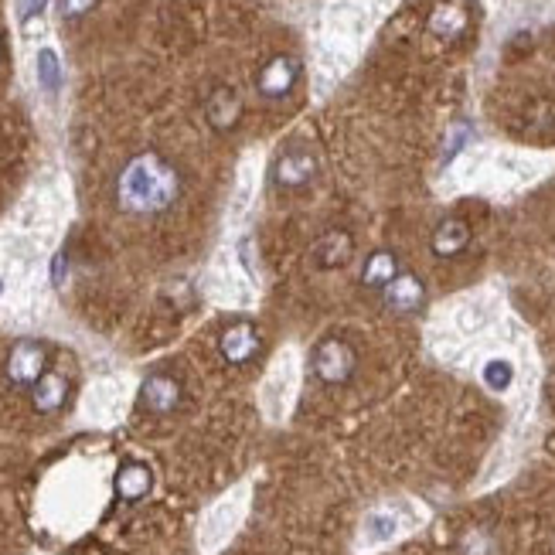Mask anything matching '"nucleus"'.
Returning <instances> with one entry per match:
<instances>
[{
  "mask_svg": "<svg viewBox=\"0 0 555 555\" xmlns=\"http://www.w3.org/2000/svg\"><path fill=\"white\" fill-rule=\"evenodd\" d=\"M69 399V378L58 372H45L31 389V402H35L38 412H58Z\"/></svg>",
  "mask_w": 555,
  "mask_h": 555,
  "instance_id": "13",
  "label": "nucleus"
},
{
  "mask_svg": "<svg viewBox=\"0 0 555 555\" xmlns=\"http://www.w3.org/2000/svg\"><path fill=\"white\" fill-rule=\"evenodd\" d=\"M96 4L99 0H62V14L65 18H82V14H89Z\"/></svg>",
  "mask_w": 555,
  "mask_h": 555,
  "instance_id": "20",
  "label": "nucleus"
},
{
  "mask_svg": "<svg viewBox=\"0 0 555 555\" xmlns=\"http://www.w3.org/2000/svg\"><path fill=\"white\" fill-rule=\"evenodd\" d=\"M38 82L45 92H55L62 89V65H58V55L52 52V48H41L38 52Z\"/></svg>",
  "mask_w": 555,
  "mask_h": 555,
  "instance_id": "16",
  "label": "nucleus"
},
{
  "mask_svg": "<svg viewBox=\"0 0 555 555\" xmlns=\"http://www.w3.org/2000/svg\"><path fill=\"white\" fill-rule=\"evenodd\" d=\"M218 348L229 365H246V361L259 351V331L249 321H235L232 327H225L222 338H218Z\"/></svg>",
  "mask_w": 555,
  "mask_h": 555,
  "instance_id": "7",
  "label": "nucleus"
},
{
  "mask_svg": "<svg viewBox=\"0 0 555 555\" xmlns=\"http://www.w3.org/2000/svg\"><path fill=\"white\" fill-rule=\"evenodd\" d=\"M0 290H4V280H0Z\"/></svg>",
  "mask_w": 555,
  "mask_h": 555,
  "instance_id": "23",
  "label": "nucleus"
},
{
  "mask_svg": "<svg viewBox=\"0 0 555 555\" xmlns=\"http://www.w3.org/2000/svg\"><path fill=\"white\" fill-rule=\"evenodd\" d=\"M467 24H470L467 7L460 4V0H447V4H436L433 7V14H430V21H426V28H430V35H436V38L453 41V38L464 35Z\"/></svg>",
  "mask_w": 555,
  "mask_h": 555,
  "instance_id": "8",
  "label": "nucleus"
},
{
  "mask_svg": "<svg viewBox=\"0 0 555 555\" xmlns=\"http://www.w3.org/2000/svg\"><path fill=\"white\" fill-rule=\"evenodd\" d=\"M65 280V252H58V256L52 259V283L55 287H62Z\"/></svg>",
  "mask_w": 555,
  "mask_h": 555,
  "instance_id": "22",
  "label": "nucleus"
},
{
  "mask_svg": "<svg viewBox=\"0 0 555 555\" xmlns=\"http://www.w3.org/2000/svg\"><path fill=\"white\" fill-rule=\"evenodd\" d=\"M382 293H385V307L395 310V314H419L423 304H426L423 280L412 276V273H399Z\"/></svg>",
  "mask_w": 555,
  "mask_h": 555,
  "instance_id": "6",
  "label": "nucleus"
},
{
  "mask_svg": "<svg viewBox=\"0 0 555 555\" xmlns=\"http://www.w3.org/2000/svg\"><path fill=\"white\" fill-rule=\"evenodd\" d=\"M467 137H470V126H467V123H457V126H453L450 137H447V147H443V164H450L453 157H457L460 150H464Z\"/></svg>",
  "mask_w": 555,
  "mask_h": 555,
  "instance_id": "18",
  "label": "nucleus"
},
{
  "mask_svg": "<svg viewBox=\"0 0 555 555\" xmlns=\"http://www.w3.org/2000/svg\"><path fill=\"white\" fill-rule=\"evenodd\" d=\"M467 242H470V229H467L464 218H443L433 232V252L440 259L460 256V252L467 249Z\"/></svg>",
  "mask_w": 555,
  "mask_h": 555,
  "instance_id": "11",
  "label": "nucleus"
},
{
  "mask_svg": "<svg viewBox=\"0 0 555 555\" xmlns=\"http://www.w3.org/2000/svg\"><path fill=\"white\" fill-rule=\"evenodd\" d=\"M351 252H355V242H351V235L341 232V229H331V232H324L321 242L314 246V259H317V266L334 269V266L348 263Z\"/></svg>",
  "mask_w": 555,
  "mask_h": 555,
  "instance_id": "14",
  "label": "nucleus"
},
{
  "mask_svg": "<svg viewBox=\"0 0 555 555\" xmlns=\"http://www.w3.org/2000/svg\"><path fill=\"white\" fill-rule=\"evenodd\" d=\"M358 368V355L351 344H344L338 338H324L314 348V372L327 385H344Z\"/></svg>",
  "mask_w": 555,
  "mask_h": 555,
  "instance_id": "2",
  "label": "nucleus"
},
{
  "mask_svg": "<svg viewBox=\"0 0 555 555\" xmlns=\"http://www.w3.org/2000/svg\"><path fill=\"white\" fill-rule=\"evenodd\" d=\"M511 382H515V368H511L508 361L494 358V361H487L484 365V385L491 392H508Z\"/></svg>",
  "mask_w": 555,
  "mask_h": 555,
  "instance_id": "17",
  "label": "nucleus"
},
{
  "mask_svg": "<svg viewBox=\"0 0 555 555\" xmlns=\"http://www.w3.org/2000/svg\"><path fill=\"white\" fill-rule=\"evenodd\" d=\"M208 123L215 126V130H232L235 123H239L242 116V99L239 92L229 89V86H218L212 92V99H208Z\"/></svg>",
  "mask_w": 555,
  "mask_h": 555,
  "instance_id": "12",
  "label": "nucleus"
},
{
  "mask_svg": "<svg viewBox=\"0 0 555 555\" xmlns=\"http://www.w3.org/2000/svg\"><path fill=\"white\" fill-rule=\"evenodd\" d=\"M297 72H300L297 58L276 55V58H269V62L263 65V72H259V79H256V89L263 92L266 99H280V96H287V92L293 89Z\"/></svg>",
  "mask_w": 555,
  "mask_h": 555,
  "instance_id": "4",
  "label": "nucleus"
},
{
  "mask_svg": "<svg viewBox=\"0 0 555 555\" xmlns=\"http://www.w3.org/2000/svg\"><path fill=\"white\" fill-rule=\"evenodd\" d=\"M48 0H18V21H31Z\"/></svg>",
  "mask_w": 555,
  "mask_h": 555,
  "instance_id": "21",
  "label": "nucleus"
},
{
  "mask_svg": "<svg viewBox=\"0 0 555 555\" xmlns=\"http://www.w3.org/2000/svg\"><path fill=\"white\" fill-rule=\"evenodd\" d=\"M314 174H317V157L307 154V150H290L276 164V181L283 188H304L307 181H314Z\"/></svg>",
  "mask_w": 555,
  "mask_h": 555,
  "instance_id": "9",
  "label": "nucleus"
},
{
  "mask_svg": "<svg viewBox=\"0 0 555 555\" xmlns=\"http://www.w3.org/2000/svg\"><path fill=\"white\" fill-rule=\"evenodd\" d=\"M48 365V348L41 341H18L7 355V382L18 385V389H35V382L45 375Z\"/></svg>",
  "mask_w": 555,
  "mask_h": 555,
  "instance_id": "3",
  "label": "nucleus"
},
{
  "mask_svg": "<svg viewBox=\"0 0 555 555\" xmlns=\"http://www.w3.org/2000/svg\"><path fill=\"white\" fill-rule=\"evenodd\" d=\"M150 487H154V474H150L147 464H137V460H133V464H123L120 474H116V498L126 504L147 498Z\"/></svg>",
  "mask_w": 555,
  "mask_h": 555,
  "instance_id": "10",
  "label": "nucleus"
},
{
  "mask_svg": "<svg viewBox=\"0 0 555 555\" xmlns=\"http://www.w3.org/2000/svg\"><path fill=\"white\" fill-rule=\"evenodd\" d=\"M395 276H399V259H395L389 249L372 252L365 269H361V283H365V287H375V290H385Z\"/></svg>",
  "mask_w": 555,
  "mask_h": 555,
  "instance_id": "15",
  "label": "nucleus"
},
{
  "mask_svg": "<svg viewBox=\"0 0 555 555\" xmlns=\"http://www.w3.org/2000/svg\"><path fill=\"white\" fill-rule=\"evenodd\" d=\"M368 535H372L375 542H382V538H392L395 535V521L385 518V515L368 518Z\"/></svg>",
  "mask_w": 555,
  "mask_h": 555,
  "instance_id": "19",
  "label": "nucleus"
},
{
  "mask_svg": "<svg viewBox=\"0 0 555 555\" xmlns=\"http://www.w3.org/2000/svg\"><path fill=\"white\" fill-rule=\"evenodd\" d=\"M181 191V178L164 157L140 154L123 167L120 181H116V198L126 212L133 215H154L174 205Z\"/></svg>",
  "mask_w": 555,
  "mask_h": 555,
  "instance_id": "1",
  "label": "nucleus"
},
{
  "mask_svg": "<svg viewBox=\"0 0 555 555\" xmlns=\"http://www.w3.org/2000/svg\"><path fill=\"white\" fill-rule=\"evenodd\" d=\"M140 406L154 416H167L181 406V382L171 375H150L144 385H140Z\"/></svg>",
  "mask_w": 555,
  "mask_h": 555,
  "instance_id": "5",
  "label": "nucleus"
}]
</instances>
